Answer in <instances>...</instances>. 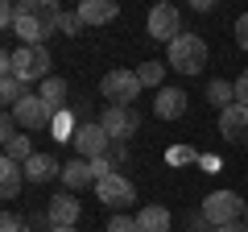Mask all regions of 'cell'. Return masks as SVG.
Listing matches in <instances>:
<instances>
[{
  "mask_svg": "<svg viewBox=\"0 0 248 232\" xmlns=\"http://www.w3.org/2000/svg\"><path fill=\"white\" fill-rule=\"evenodd\" d=\"M13 137H17V116H13V112H4V116H0V141L9 145Z\"/></svg>",
  "mask_w": 248,
  "mask_h": 232,
  "instance_id": "obj_29",
  "label": "cell"
},
{
  "mask_svg": "<svg viewBox=\"0 0 248 232\" xmlns=\"http://www.w3.org/2000/svg\"><path fill=\"white\" fill-rule=\"evenodd\" d=\"M178 33H182V13L174 4H157L149 13V37L153 42H174Z\"/></svg>",
  "mask_w": 248,
  "mask_h": 232,
  "instance_id": "obj_9",
  "label": "cell"
},
{
  "mask_svg": "<svg viewBox=\"0 0 248 232\" xmlns=\"http://www.w3.org/2000/svg\"><path fill=\"white\" fill-rule=\"evenodd\" d=\"M199 158H203V153L190 149V145H170L166 149V166H195Z\"/></svg>",
  "mask_w": 248,
  "mask_h": 232,
  "instance_id": "obj_25",
  "label": "cell"
},
{
  "mask_svg": "<svg viewBox=\"0 0 248 232\" xmlns=\"http://www.w3.org/2000/svg\"><path fill=\"white\" fill-rule=\"evenodd\" d=\"M244 224H248V207H244Z\"/></svg>",
  "mask_w": 248,
  "mask_h": 232,
  "instance_id": "obj_37",
  "label": "cell"
},
{
  "mask_svg": "<svg viewBox=\"0 0 248 232\" xmlns=\"http://www.w3.org/2000/svg\"><path fill=\"white\" fill-rule=\"evenodd\" d=\"M170 224H174V212L161 207V203H149V207L137 212V228L141 232H170Z\"/></svg>",
  "mask_w": 248,
  "mask_h": 232,
  "instance_id": "obj_16",
  "label": "cell"
},
{
  "mask_svg": "<svg viewBox=\"0 0 248 232\" xmlns=\"http://www.w3.org/2000/svg\"><path fill=\"white\" fill-rule=\"evenodd\" d=\"M99 125H104V133L120 145V141H128V137L141 129V116H137V108H104Z\"/></svg>",
  "mask_w": 248,
  "mask_h": 232,
  "instance_id": "obj_7",
  "label": "cell"
},
{
  "mask_svg": "<svg viewBox=\"0 0 248 232\" xmlns=\"http://www.w3.org/2000/svg\"><path fill=\"white\" fill-rule=\"evenodd\" d=\"M166 71H170V66L166 63H141V66H137V79H141V87H166V83H161V79H166Z\"/></svg>",
  "mask_w": 248,
  "mask_h": 232,
  "instance_id": "obj_23",
  "label": "cell"
},
{
  "mask_svg": "<svg viewBox=\"0 0 248 232\" xmlns=\"http://www.w3.org/2000/svg\"><path fill=\"white\" fill-rule=\"evenodd\" d=\"M66 91H71V87H66V79H58V75H50V79H46L42 87H37V96H42L46 104L54 108V112H62V108H66Z\"/></svg>",
  "mask_w": 248,
  "mask_h": 232,
  "instance_id": "obj_19",
  "label": "cell"
},
{
  "mask_svg": "<svg viewBox=\"0 0 248 232\" xmlns=\"http://www.w3.org/2000/svg\"><path fill=\"white\" fill-rule=\"evenodd\" d=\"M75 13L83 17V25H108V21L120 17V9H116L112 0H83Z\"/></svg>",
  "mask_w": 248,
  "mask_h": 232,
  "instance_id": "obj_15",
  "label": "cell"
},
{
  "mask_svg": "<svg viewBox=\"0 0 248 232\" xmlns=\"http://www.w3.org/2000/svg\"><path fill=\"white\" fill-rule=\"evenodd\" d=\"M236 46H240V50H248V13L236 21Z\"/></svg>",
  "mask_w": 248,
  "mask_h": 232,
  "instance_id": "obj_31",
  "label": "cell"
},
{
  "mask_svg": "<svg viewBox=\"0 0 248 232\" xmlns=\"http://www.w3.org/2000/svg\"><path fill=\"white\" fill-rule=\"evenodd\" d=\"M21 182H25V166L13 162V158H4V162H0V195L17 199L21 195Z\"/></svg>",
  "mask_w": 248,
  "mask_h": 232,
  "instance_id": "obj_17",
  "label": "cell"
},
{
  "mask_svg": "<svg viewBox=\"0 0 248 232\" xmlns=\"http://www.w3.org/2000/svg\"><path fill=\"white\" fill-rule=\"evenodd\" d=\"M186 232H215V224L203 212H195V215H186Z\"/></svg>",
  "mask_w": 248,
  "mask_h": 232,
  "instance_id": "obj_28",
  "label": "cell"
},
{
  "mask_svg": "<svg viewBox=\"0 0 248 232\" xmlns=\"http://www.w3.org/2000/svg\"><path fill=\"white\" fill-rule=\"evenodd\" d=\"M0 232H29V220H21L17 212H4V220H0Z\"/></svg>",
  "mask_w": 248,
  "mask_h": 232,
  "instance_id": "obj_27",
  "label": "cell"
},
{
  "mask_svg": "<svg viewBox=\"0 0 248 232\" xmlns=\"http://www.w3.org/2000/svg\"><path fill=\"white\" fill-rule=\"evenodd\" d=\"M95 199H99V203H108V207H128L137 199V187L124 179V174H108V179L95 182Z\"/></svg>",
  "mask_w": 248,
  "mask_h": 232,
  "instance_id": "obj_8",
  "label": "cell"
},
{
  "mask_svg": "<svg viewBox=\"0 0 248 232\" xmlns=\"http://www.w3.org/2000/svg\"><path fill=\"white\" fill-rule=\"evenodd\" d=\"M58 179H62V187L75 195V191H83V187H91V182H95V170H91L87 158H75V162H66V166H62Z\"/></svg>",
  "mask_w": 248,
  "mask_h": 232,
  "instance_id": "obj_14",
  "label": "cell"
},
{
  "mask_svg": "<svg viewBox=\"0 0 248 232\" xmlns=\"http://www.w3.org/2000/svg\"><path fill=\"white\" fill-rule=\"evenodd\" d=\"M99 91H104L108 108H133V99L141 96V79H137V71H108Z\"/></svg>",
  "mask_w": 248,
  "mask_h": 232,
  "instance_id": "obj_4",
  "label": "cell"
},
{
  "mask_svg": "<svg viewBox=\"0 0 248 232\" xmlns=\"http://www.w3.org/2000/svg\"><path fill=\"white\" fill-rule=\"evenodd\" d=\"M166 66H174V71H182V75H199L207 66V42L199 33H178L174 42H170Z\"/></svg>",
  "mask_w": 248,
  "mask_h": 232,
  "instance_id": "obj_3",
  "label": "cell"
},
{
  "mask_svg": "<svg viewBox=\"0 0 248 232\" xmlns=\"http://www.w3.org/2000/svg\"><path fill=\"white\" fill-rule=\"evenodd\" d=\"M203 96H207V104H215V108L223 112V108L236 104V83H228V79H211Z\"/></svg>",
  "mask_w": 248,
  "mask_h": 232,
  "instance_id": "obj_20",
  "label": "cell"
},
{
  "mask_svg": "<svg viewBox=\"0 0 248 232\" xmlns=\"http://www.w3.org/2000/svg\"><path fill=\"white\" fill-rule=\"evenodd\" d=\"M83 17L79 13H62V21H58V33H66V37H75V33H83Z\"/></svg>",
  "mask_w": 248,
  "mask_h": 232,
  "instance_id": "obj_26",
  "label": "cell"
},
{
  "mask_svg": "<svg viewBox=\"0 0 248 232\" xmlns=\"http://www.w3.org/2000/svg\"><path fill=\"white\" fill-rule=\"evenodd\" d=\"M219 133L232 145H248V108L244 104H232L219 112Z\"/></svg>",
  "mask_w": 248,
  "mask_h": 232,
  "instance_id": "obj_12",
  "label": "cell"
},
{
  "mask_svg": "<svg viewBox=\"0 0 248 232\" xmlns=\"http://www.w3.org/2000/svg\"><path fill=\"white\" fill-rule=\"evenodd\" d=\"M33 141H29V133H17V137H13V141L9 145H4V158H13V162H21V166H25V162L29 158H33Z\"/></svg>",
  "mask_w": 248,
  "mask_h": 232,
  "instance_id": "obj_24",
  "label": "cell"
},
{
  "mask_svg": "<svg viewBox=\"0 0 248 232\" xmlns=\"http://www.w3.org/2000/svg\"><path fill=\"white\" fill-rule=\"evenodd\" d=\"M108 158H112L116 166H124V162H128V145H124V141H120V145H112V149H108Z\"/></svg>",
  "mask_w": 248,
  "mask_h": 232,
  "instance_id": "obj_33",
  "label": "cell"
},
{
  "mask_svg": "<svg viewBox=\"0 0 248 232\" xmlns=\"http://www.w3.org/2000/svg\"><path fill=\"white\" fill-rule=\"evenodd\" d=\"M58 21H62V9L54 0H21L13 33L21 37V46H42L46 37L58 29Z\"/></svg>",
  "mask_w": 248,
  "mask_h": 232,
  "instance_id": "obj_1",
  "label": "cell"
},
{
  "mask_svg": "<svg viewBox=\"0 0 248 232\" xmlns=\"http://www.w3.org/2000/svg\"><path fill=\"white\" fill-rule=\"evenodd\" d=\"M75 133H79V125H75V112H71V108L54 112V120H50V137H54V141H71L75 145Z\"/></svg>",
  "mask_w": 248,
  "mask_h": 232,
  "instance_id": "obj_21",
  "label": "cell"
},
{
  "mask_svg": "<svg viewBox=\"0 0 248 232\" xmlns=\"http://www.w3.org/2000/svg\"><path fill=\"white\" fill-rule=\"evenodd\" d=\"M199 166H203L207 174H215V170H219V158H215V153H203V158H199Z\"/></svg>",
  "mask_w": 248,
  "mask_h": 232,
  "instance_id": "obj_34",
  "label": "cell"
},
{
  "mask_svg": "<svg viewBox=\"0 0 248 232\" xmlns=\"http://www.w3.org/2000/svg\"><path fill=\"white\" fill-rule=\"evenodd\" d=\"M244 207H248V199H240L236 191H211V195L203 199V215L215 224V228L244 220Z\"/></svg>",
  "mask_w": 248,
  "mask_h": 232,
  "instance_id": "obj_5",
  "label": "cell"
},
{
  "mask_svg": "<svg viewBox=\"0 0 248 232\" xmlns=\"http://www.w3.org/2000/svg\"><path fill=\"white\" fill-rule=\"evenodd\" d=\"M186 112V91L182 87H161L157 99H153V116L157 120H178Z\"/></svg>",
  "mask_w": 248,
  "mask_h": 232,
  "instance_id": "obj_13",
  "label": "cell"
},
{
  "mask_svg": "<svg viewBox=\"0 0 248 232\" xmlns=\"http://www.w3.org/2000/svg\"><path fill=\"white\" fill-rule=\"evenodd\" d=\"M215 232H248V224L236 220V224H223V228H215Z\"/></svg>",
  "mask_w": 248,
  "mask_h": 232,
  "instance_id": "obj_35",
  "label": "cell"
},
{
  "mask_svg": "<svg viewBox=\"0 0 248 232\" xmlns=\"http://www.w3.org/2000/svg\"><path fill=\"white\" fill-rule=\"evenodd\" d=\"M13 116H17V125L29 133V129H46V125H50V120H54V108L46 104L42 96H25L17 108H13Z\"/></svg>",
  "mask_w": 248,
  "mask_h": 232,
  "instance_id": "obj_10",
  "label": "cell"
},
{
  "mask_svg": "<svg viewBox=\"0 0 248 232\" xmlns=\"http://www.w3.org/2000/svg\"><path fill=\"white\" fill-rule=\"evenodd\" d=\"M79 215H83V207H79V199H75L71 191L54 195L50 207H46V220H50V228H75V224H79Z\"/></svg>",
  "mask_w": 248,
  "mask_h": 232,
  "instance_id": "obj_11",
  "label": "cell"
},
{
  "mask_svg": "<svg viewBox=\"0 0 248 232\" xmlns=\"http://www.w3.org/2000/svg\"><path fill=\"white\" fill-rule=\"evenodd\" d=\"M50 232H75V228H50Z\"/></svg>",
  "mask_w": 248,
  "mask_h": 232,
  "instance_id": "obj_36",
  "label": "cell"
},
{
  "mask_svg": "<svg viewBox=\"0 0 248 232\" xmlns=\"http://www.w3.org/2000/svg\"><path fill=\"white\" fill-rule=\"evenodd\" d=\"M236 104L248 108V71H240V79H236Z\"/></svg>",
  "mask_w": 248,
  "mask_h": 232,
  "instance_id": "obj_32",
  "label": "cell"
},
{
  "mask_svg": "<svg viewBox=\"0 0 248 232\" xmlns=\"http://www.w3.org/2000/svg\"><path fill=\"white\" fill-rule=\"evenodd\" d=\"M108 232H141V228H137V220H128V215H112V220H108Z\"/></svg>",
  "mask_w": 248,
  "mask_h": 232,
  "instance_id": "obj_30",
  "label": "cell"
},
{
  "mask_svg": "<svg viewBox=\"0 0 248 232\" xmlns=\"http://www.w3.org/2000/svg\"><path fill=\"white\" fill-rule=\"evenodd\" d=\"M75 149H79V158H87V162L108 158V149H112V137L104 133V125H99V120H83L79 133H75Z\"/></svg>",
  "mask_w": 248,
  "mask_h": 232,
  "instance_id": "obj_6",
  "label": "cell"
},
{
  "mask_svg": "<svg viewBox=\"0 0 248 232\" xmlns=\"http://www.w3.org/2000/svg\"><path fill=\"white\" fill-rule=\"evenodd\" d=\"M0 75H17L21 83H46L50 79V50L46 46H21L0 54Z\"/></svg>",
  "mask_w": 248,
  "mask_h": 232,
  "instance_id": "obj_2",
  "label": "cell"
},
{
  "mask_svg": "<svg viewBox=\"0 0 248 232\" xmlns=\"http://www.w3.org/2000/svg\"><path fill=\"white\" fill-rule=\"evenodd\" d=\"M25 96H29V91H25V83H21L17 75H0V99H4L9 108H17Z\"/></svg>",
  "mask_w": 248,
  "mask_h": 232,
  "instance_id": "obj_22",
  "label": "cell"
},
{
  "mask_svg": "<svg viewBox=\"0 0 248 232\" xmlns=\"http://www.w3.org/2000/svg\"><path fill=\"white\" fill-rule=\"evenodd\" d=\"M54 174H62V166L50 153H33V158L25 162V182H50Z\"/></svg>",
  "mask_w": 248,
  "mask_h": 232,
  "instance_id": "obj_18",
  "label": "cell"
}]
</instances>
